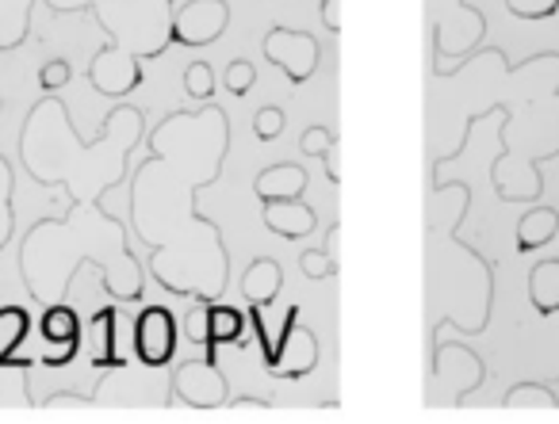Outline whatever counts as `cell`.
Listing matches in <instances>:
<instances>
[{
  "mask_svg": "<svg viewBox=\"0 0 559 424\" xmlns=\"http://www.w3.org/2000/svg\"><path fill=\"white\" fill-rule=\"evenodd\" d=\"M460 378V393H456V405H464L467 393L479 390L487 383V363L479 360V352H472L467 344L460 340H437L429 348V383H444V378Z\"/></svg>",
  "mask_w": 559,
  "mask_h": 424,
  "instance_id": "14",
  "label": "cell"
},
{
  "mask_svg": "<svg viewBox=\"0 0 559 424\" xmlns=\"http://www.w3.org/2000/svg\"><path fill=\"white\" fill-rule=\"evenodd\" d=\"M284 126H288V116H284V108L269 104V108H261L253 116V138L257 142H276L280 134H284Z\"/></svg>",
  "mask_w": 559,
  "mask_h": 424,
  "instance_id": "30",
  "label": "cell"
},
{
  "mask_svg": "<svg viewBox=\"0 0 559 424\" xmlns=\"http://www.w3.org/2000/svg\"><path fill=\"white\" fill-rule=\"evenodd\" d=\"M223 88H226V96H234V100H246V96L257 88V65L249 62V58H234L223 73Z\"/></svg>",
  "mask_w": 559,
  "mask_h": 424,
  "instance_id": "28",
  "label": "cell"
},
{
  "mask_svg": "<svg viewBox=\"0 0 559 424\" xmlns=\"http://www.w3.org/2000/svg\"><path fill=\"white\" fill-rule=\"evenodd\" d=\"M337 142V134L330 131V126H322V123H314V126H307L304 131V138H299V149H304V157H322L330 146Z\"/></svg>",
  "mask_w": 559,
  "mask_h": 424,
  "instance_id": "34",
  "label": "cell"
},
{
  "mask_svg": "<svg viewBox=\"0 0 559 424\" xmlns=\"http://www.w3.org/2000/svg\"><path fill=\"white\" fill-rule=\"evenodd\" d=\"M506 12L528 24H540V20H556L559 16V0H502Z\"/></svg>",
  "mask_w": 559,
  "mask_h": 424,
  "instance_id": "29",
  "label": "cell"
},
{
  "mask_svg": "<svg viewBox=\"0 0 559 424\" xmlns=\"http://www.w3.org/2000/svg\"><path fill=\"white\" fill-rule=\"evenodd\" d=\"M502 405L506 409H556L559 393L551 390L548 383H518L502 393Z\"/></svg>",
  "mask_w": 559,
  "mask_h": 424,
  "instance_id": "25",
  "label": "cell"
},
{
  "mask_svg": "<svg viewBox=\"0 0 559 424\" xmlns=\"http://www.w3.org/2000/svg\"><path fill=\"white\" fill-rule=\"evenodd\" d=\"M27 340H32V314L20 302L0 306V367L9 371H32L35 355L27 352Z\"/></svg>",
  "mask_w": 559,
  "mask_h": 424,
  "instance_id": "17",
  "label": "cell"
},
{
  "mask_svg": "<svg viewBox=\"0 0 559 424\" xmlns=\"http://www.w3.org/2000/svg\"><path fill=\"white\" fill-rule=\"evenodd\" d=\"M238 287H241L246 306L269 310L272 302L280 299V291H284V268H280V261H272V256H257V261L241 271Z\"/></svg>",
  "mask_w": 559,
  "mask_h": 424,
  "instance_id": "20",
  "label": "cell"
},
{
  "mask_svg": "<svg viewBox=\"0 0 559 424\" xmlns=\"http://www.w3.org/2000/svg\"><path fill=\"white\" fill-rule=\"evenodd\" d=\"M9 375V367H0V378ZM0 398H9V390H4V386H0Z\"/></svg>",
  "mask_w": 559,
  "mask_h": 424,
  "instance_id": "39",
  "label": "cell"
},
{
  "mask_svg": "<svg viewBox=\"0 0 559 424\" xmlns=\"http://www.w3.org/2000/svg\"><path fill=\"white\" fill-rule=\"evenodd\" d=\"M146 142V111L116 100L100 134L85 142L58 93H43L20 126V165L39 187H62L70 203H100L131 177L134 149Z\"/></svg>",
  "mask_w": 559,
  "mask_h": 424,
  "instance_id": "3",
  "label": "cell"
},
{
  "mask_svg": "<svg viewBox=\"0 0 559 424\" xmlns=\"http://www.w3.org/2000/svg\"><path fill=\"white\" fill-rule=\"evenodd\" d=\"M173 12H177L173 0H108L104 4L96 24L108 35V43L85 65V77L96 96L123 100L139 93L146 81L142 62H154L173 47Z\"/></svg>",
  "mask_w": 559,
  "mask_h": 424,
  "instance_id": "6",
  "label": "cell"
},
{
  "mask_svg": "<svg viewBox=\"0 0 559 424\" xmlns=\"http://www.w3.org/2000/svg\"><path fill=\"white\" fill-rule=\"evenodd\" d=\"M559 238V210L556 207H528L518 218V253H536Z\"/></svg>",
  "mask_w": 559,
  "mask_h": 424,
  "instance_id": "22",
  "label": "cell"
},
{
  "mask_svg": "<svg viewBox=\"0 0 559 424\" xmlns=\"http://www.w3.org/2000/svg\"><path fill=\"white\" fill-rule=\"evenodd\" d=\"M150 157L131 172V230L150 249V279L177 299H223L230 253L223 226L200 210L230 154V116L215 100L169 111L146 131Z\"/></svg>",
  "mask_w": 559,
  "mask_h": 424,
  "instance_id": "1",
  "label": "cell"
},
{
  "mask_svg": "<svg viewBox=\"0 0 559 424\" xmlns=\"http://www.w3.org/2000/svg\"><path fill=\"white\" fill-rule=\"evenodd\" d=\"M322 165H326V177H330V184H342V154H337V142L334 146L326 149V154H322Z\"/></svg>",
  "mask_w": 559,
  "mask_h": 424,
  "instance_id": "36",
  "label": "cell"
},
{
  "mask_svg": "<svg viewBox=\"0 0 559 424\" xmlns=\"http://www.w3.org/2000/svg\"><path fill=\"white\" fill-rule=\"evenodd\" d=\"M487 35V16L472 9L467 0H456L449 16L433 20V58H449V62H464L475 54Z\"/></svg>",
  "mask_w": 559,
  "mask_h": 424,
  "instance_id": "13",
  "label": "cell"
},
{
  "mask_svg": "<svg viewBox=\"0 0 559 424\" xmlns=\"http://www.w3.org/2000/svg\"><path fill=\"white\" fill-rule=\"evenodd\" d=\"M322 360V348H319V332L311 325H304V306H288L284 314V325H280V337L272 340V355L264 360L272 378H307Z\"/></svg>",
  "mask_w": 559,
  "mask_h": 424,
  "instance_id": "8",
  "label": "cell"
},
{
  "mask_svg": "<svg viewBox=\"0 0 559 424\" xmlns=\"http://www.w3.org/2000/svg\"><path fill=\"white\" fill-rule=\"evenodd\" d=\"M127 322H131V317H127L119 306H100L93 317H88V329H85L88 367L104 371V367H119V363L134 360V352H127L123 348V325Z\"/></svg>",
  "mask_w": 559,
  "mask_h": 424,
  "instance_id": "15",
  "label": "cell"
},
{
  "mask_svg": "<svg viewBox=\"0 0 559 424\" xmlns=\"http://www.w3.org/2000/svg\"><path fill=\"white\" fill-rule=\"evenodd\" d=\"M226 409H269V398H238V401H226Z\"/></svg>",
  "mask_w": 559,
  "mask_h": 424,
  "instance_id": "38",
  "label": "cell"
},
{
  "mask_svg": "<svg viewBox=\"0 0 559 424\" xmlns=\"http://www.w3.org/2000/svg\"><path fill=\"white\" fill-rule=\"evenodd\" d=\"M449 70L472 81L475 93L490 100L479 111H467L449 154L429 157V177H433L429 184H437L441 165L464 157L475 123H483L487 116H502L506 126H498V157L490 165V184L502 203H536L544 195L540 165L559 157V50H540L510 65L506 50L479 47Z\"/></svg>",
  "mask_w": 559,
  "mask_h": 424,
  "instance_id": "2",
  "label": "cell"
},
{
  "mask_svg": "<svg viewBox=\"0 0 559 424\" xmlns=\"http://www.w3.org/2000/svg\"><path fill=\"white\" fill-rule=\"evenodd\" d=\"M180 332H185L188 344L207 348V302L192 299V310H188L185 322H180Z\"/></svg>",
  "mask_w": 559,
  "mask_h": 424,
  "instance_id": "32",
  "label": "cell"
},
{
  "mask_svg": "<svg viewBox=\"0 0 559 424\" xmlns=\"http://www.w3.org/2000/svg\"><path fill=\"white\" fill-rule=\"evenodd\" d=\"M307 184H311V177H307L304 165L276 161L253 177V195L261 203L264 199H299V195H307Z\"/></svg>",
  "mask_w": 559,
  "mask_h": 424,
  "instance_id": "18",
  "label": "cell"
},
{
  "mask_svg": "<svg viewBox=\"0 0 559 424\" xmlns=\"http://www.w3.org/2000/svg\"><path fill=\"white\" fill-rule=\"evenodd\" d=\"M322 27L330 35H342V0H322Z\"/></svg>",
  "mask_w": 559,
  "mask_h": 424,
  "instance_id": "35",
  "label": "cell"
},
{
  "mask_svg": "<svg viewBox=\"0 0 559 424\" xmlns=\"http://www.w3.org/2000/svg\"><path fill=\"white\" fill-rule=\"evenodd\" d=\"M12 195H16V172H12L9 157L0 154V253L9 249L12 233H16V210H12Z\"/></svg>",
  "mask_w": 559,
  "mask_h": 424,
  "instance_id": "26",
  "label": "cell"
},
{
  "mask_svg": "<svg viewBox=\"0 0 559 424\" xmlns=\"http://www.w3.org/2000/svg\"><path fill=\"white\" fill-rule=\"evenodd\" d=\"M261 222L269 233L284 241H304L319 230V210L299 195V199H264L261 203Z\"/></svg>",
  "mask_w": 559,
  "mask_h": 424,
  "instance_id": "16",
  "label": "cell"
},
{
  "mask_svg": "<svg viewBox=\"0 0 559 424\" xmlns=\"http://www.w3.org/2000/svg\"><path fill=\"white\" fill-rule=\"evenodd\" d=\"M261 54L269 65H276L288 85H307V81L319 73V62H322V47L311 32H299V27H269L261 39Z\"/></svg>",
  "mask_w": 559,
  "mask_h": 424,
  "instance_id": "9",
  "label": "cell"
},
{
  "mask_svg": "<svg viewBox=\"0 0 559 424\" xmlns=\"http://www.w3.org/2000/svg\"><path fill=\"white\" fill-rule=\"evenodd\" d=\"M93 264L116 302H142L146 268L131 249V230L100 203H70L62 218H39L20 241V279L35 306L70 299L78 271Z\"/></svg>",
  "mask_w": 559,
  "mask_h": 424,
  "instance_id": "4",
  "label": "cell"
},
{
  "mask_svg": "<svg viewBox=\"0 0 559 424\" xmlns=\"http://www.w3.org/2000/svg\"><path fill=\"white\" fill-rule=\"evenodd\" d=\"M131 344H134V360L146 363V367H169L173 355H177L180 344V322L169 306H142L134 314L131 325Z\"/></svg>",
  "mask_w": 559,
  "mask_h": 424,
  "instance_id": "10",
  "label": "cell"
},
{
  "mask_svg": "<svg viewBox=\"0 0 559 424\" xmlns=\"http://www.w3.org/2000/svg\"><path fill=\"white\" fill-rule=\"evenodd\" d=\"M337 238H342V222H330V230H326V245H322V253L330 256V261H337ZM342 264V261H337Z\"/></svg>",
  "mask_w": 559,
  "mask_h": 424,
  "instance_id": "37",
  "label": "cell"
},
{
  "mask_svg": "<svg viewBox=\"0 0 559 424\" xmlns=\"http://www.w3.org/2000/svg\"><path fill=\"white\" fill-rule=\"evenodd\" d=\"M39 337H43V344H50V348H85V322H81V314L70 306V299L43 306Z\"/></svg>",
  "mask_w": 559,
  "mask_h": 424,
  "instance_id": "19",
  "label": "cell"
},
{
  "mask_svg": "<svg viewBox=\"0 0 559 424\" xmlns=\"http://www.w3.org/2000/svg\"><path fill=\"white\" fill-rule=\"evenodd\" d=\"M246 348V314L238 306H230L226 299H211L207 302V352L218 348Z\"/></svg>",
  "mask_w": 559,
  "mask_h": 424,
  "instance_id": "21",
  "label": "cell"
},
{
  "mask_svg": "<svg viewBox=\"0 0 559 424\" xmlns=\"http://www.w3.org/2000/svg\"><path fill=\"white\" fill-rule=\"evenodd\" d=\"M230 27V4L226 0H188L173 12L169 39L177 47H215Z\"/></svg>",
  "mask_w": 559,
  "mask_h": 424,
  "instance_id": "12",
  "label": "cell"
},
{
  "mask_svg": "<svg viewBox=\"0 0 559 424\" xmlns=\"http://www.w3.org/2000/svg\"><path fill=\"white\" fill-rule=\"evenodd\" d=\"M70 81H73V65L66 62V58H55V62H47L39 70V88H43V93H62Z\"/></svg>",
  "mask_w": 559,
  "mask_h": 424,
  "instance_id": "33",
  "label": "cell"
},
{
  "mask_svg": "<svg viewBox=\"0 0 559 424\" xmlns=\"http://www.w3.org/2000/svg\"><path fill=\"white\" fill-rule=\"evenodd\" d=\"M173 375L165 367H146L131 360L119 367H104L100 383L88 393V405H169Z\"/></svg>",
  "mask_w": 559,
  "mask_h": 424,
  "instance_id": "7",
  "label": "cell"
},
{
  "mask_svg": "<svg viewBox=\"0 0 559 424\" xmlns=\"http://www.w3.org/2000/svg\"><path fill=\"white\" fill-rule=\"evenodd\" d=\"M173 398L192 409H223L230 401V383L218 371L215 352H207L203 360L177 363V371H173Z\"/></svg>",
  "mask_w": 559,
  "mask_h": 424,
  "instance_id": "11",
  "label": "cell"
},
{
  "mask_svg": "<svg viewBox=\"0 0 559 424\" xmlns=\"http://www.w3.org/2000/svg\"><path fill=\"white\" fill-rule=\"evenodd\" d=\"M218 88V77L211 70V62H188L185 65V96H192L195 104H207Z\"/></svg>",
  "mask_w": 559,
  "mask_h": 424,
  "instance_id": "27",
  "label": "cell"
},
{
  "mask_svg": "<svg viewBox=\"0 0 559 424\" xmlns=\"http://www.w3.org/2000/svg\"><path fill=\"white\" fill-rule=\"evenodd\" d=\"M0 111H4V104H0Z\"/></svg>",
  "mask_w": 559,
  "mask_h": 424,
  "instance_id": "40",
  "label": "cell"
},
{
  "mask_svg": "<svg viewBox=\"0 0 559 424\" xmlns=\"http://www.w3.org/2000/svg\"><path fill=\"white\" fill-rule=\"evenodd\" d=\"M467 210H472V184L449 180L429 184L426 203V310H429V348L441 340L444 325H456L464 337H479L490 325L495 310L498 268L495 261L460 238Z\"/></svg>",
  "mask_w": 559,
  "mask_h": 424,
  "instance_id": "5",
  "label": "cell"
},
{
  "mask_svg": "<svg viewBox=\"0 0 559 424\" xmlns=\"http://www.w3.org/2000/svg\"><path fill=\"white\" fill-rule=\"evenodd\" d=\"M528 302L540 317L559 314V256L536 261L528 271Z\"/></svg>",
  "mask_w": 559,
  "mask_h": 424,
  "instance_id": "24",
  "label": "cell"
},
{
  "mask_svg": "<svg viewBox=\"0 0 559 424\" xmlns=\"http://www.w3.org/2000/svg\"><path fill=\"white\" fill-rule=\"evenodd\" d=\"M39 0H0V54L20 50L32 35V16Z\"/></svg>",
  "mask_w": 559,
  "mask_h": 424,
  "instance_id": "23",
  "label": "cell"
},
{
  "mask_svg": "<svg viewBox=\"0 0 559 424\" xmlns=\"http://www.w3.org/2000/svg\"><path fill=\"white\" fill-rule=\"evenodd\" d=\"M299 268H304L307 279H314V283H322V279H337V271H342V264L330 261L322 249H304L299 253Z\"/></svg>",
  "mask_w": 559,
  "mask_h": 424,
  "instance_id": "31",
  "label": "cell"
}]
</instances>
